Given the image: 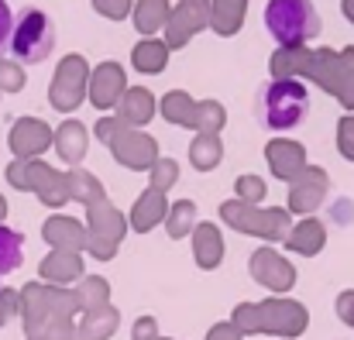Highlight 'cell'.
Listing matches in <instances>:
<instances>
[{
  "label": "cell",
  "mask_w": 354,
  "mask_h": 340,
  "mask_svg": "<svg viewBox=\"0 0 354 340\" xmlns=\"http://www.w3.org/2000/svg\"><path fill=\"white\" fill-rule=\"evenodd\" d=\"M251 113H254L258 127L268 134L296 131L310 117V90L299 79H265L254 90Z\"/></svg>",
  "instance_id": "1"
},
{
  "label": "cell",
  "mask_w": 354,
  "mask_h": 340,
  "mask_svg": "<svg viewBox=\"0 0 354 340\" xmlns=\"http://www.w3.org/2000/svg\"><path fill=\"white\" fill-rule=\"evenodd\" d=\"M10 28H14V14H10L7 0H0V55L7 52V41H10Z\"/></svg>",
  "instance_id": "5"
},
{
  "label": "cell",
  "mask_w": 354,
  "mask_h": 340,
  "mask_svg": "<svg viewBox=\"0 0 354 340\" xmlns=\"http://www.w3.org/2000/svg\"><path fill=\"white\" fill-rule=\"evenodd\" d=\"M10 55L24 66H38L52 55L55 48V21L38 10V7H24L17 17H14V28H10V41H7Z\"/></svg>",
  "instance_id": "3"
},
{
  "label": "cell",
  "mask_w": 354,
  "mask_h": 340,
  "mask_svg": "<svg viewBox=\"0 0 354 340\" xmlns=\"http://www.w3.org/2000/svg\"><path fill=\"white\" fill-rule=\"evenodd\" d=\"M21 261H24V237L14 227L0 224V275L21 268Z\"/></svg>",
  "instance_id": "4"
},
{
  "label": "cell",
  "mask_w": 354,
  "mask_h": 340,
  "mask_svg": "<svg viewBox=\"0 0 354 340\" xmlns=\"http://www.w3.org/2000/svg\"><path fill=\"white\" fill-rule=\"evenodd\" d=\"M265 28L282 48H299L320 35V14L313 0H268Z\"/></svg>",
  "instance_id": "2"
}]
</instances>
